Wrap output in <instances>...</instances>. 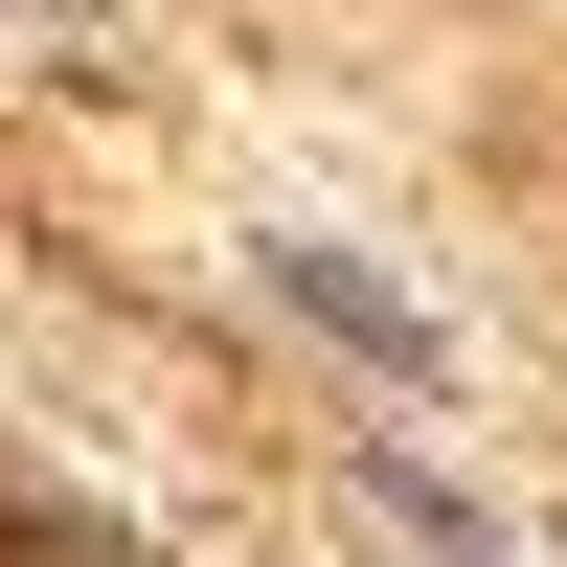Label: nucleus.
<instances>
[{"mask_svg": "<svg viewBox=\"0 0 567 567\" xmlns=\"http://www.w3.org/2000/svg\"><path fill=\"white\" fill-rule=\"evenodd\" d=\"M272 296H296L318 341L363 363V386H454V341H432V318H409V296H386V272H363V250H318V227H296V250H272Z\"/></svg>", "mask_w": 567, "mask_h": 567, "instance_id": "f257e3e1", "label": "nucleus"}]
</instances>
